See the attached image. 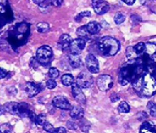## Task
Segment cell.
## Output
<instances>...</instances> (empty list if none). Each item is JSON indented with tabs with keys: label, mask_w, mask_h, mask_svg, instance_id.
I'll return each mask as SVG.
<instances>
[{
	"label": "cell",
	"mask_w": 156,
	"mask_h": 133,
	"mask_svg": "<svg viewBox=\"0 0 156 133\" xmlns=\"http://www.w3.org/2000/svg\"><path fill=\"white\" fill-rule=\"evenodd\" d=\"M136 93L141 97H151L156 93V69L149 68L132 82Z\"/></svg>",
	"instance_id": "cell-1"
},
{
	"label": "cell",
	"mask_w": 156,
	"mask_h": 133,
	"mask_svg": "<svg viewBox=\"0 0 156 133\" xmlns=\"http://www.w3.org/2000/svg\"><path fill=\"white\" fill-rule=\"evenodd\" d=\"M119 41L112 37H103L98 41V49L105 56L115 55L119 51Z\"/></svg>",
	"instance_id": "cell-2"
},
{
	"label": "cell",
	"mask_w": 156,
	"mask_h": 133,
	"mask_svg": "<svg viewBox=\"0 0 156 133\" xmlns=\"http://www.w3.org/2000/svg\"><path fill=\"white\" fill-rule=\"evenodd\" d=\"M29 33V25L27 23H20L17 24L13 30L10 37L13 39V44H23L27 41Z\"/></svg>",
	"instance_id": "cell-3"
},
{
	"label": "cell",
	"mask_w": 156,
	"mask_h": 133,
	"mask_svg": "<svg viewBox=\"0 0 156 133\" xmlns=\"http://www.w3.org/2000/svg\"><path fill=\"white\" fill-rule=\"evenodd\" d=\"M37 60L40 65L48 67L53 59V51L49 46H42L37 50L36 54Z\"/></svg>",
	"instance_id": "cell-4"
},
{
	"label": "cell",
	"mask_w": 156,
	"mask_h": 133,
	"mask_svg": "<svg viewBox=\"0 0 156 133\" xmlns=\"http://www.w3.org/2000/svg\"><path fill=\"white\" fill-rule=\"evenodd\" d=\"M94 83V80L90 72H81L76 78V85L80 89H89Z\"/></svg>",
	"instance_id": "cell-5"
},
{
	"label": "cell",
	"mask_w": 156,
	"mask_h": 133,
	"mask_svg": "<svg viewBox=\"0 0 156 133\" xmlns=\"http://www.w3.org/2000/svg\"><path fill=\"white\" fill-rule=\"evenodd\" d=\"M113 84H114V81L112 77L107 74L100 75L97 80L98 87L101 91H103V92L111 89L113 86Z\"/></svg>",
	"instance_id": "cell-6"
},
{
	"label": "cell",
	"mask_w": 156,
	"mask_h": 133,
	"mask_svg": "<svg viewBox=\"0 0 156 133\" xmlns=\"http://www.w3.org/2000/svg\"><path fill=\"white\" fill-rule=\"evenodd\" d=\"M52 105L56 108L63 110H70L73 107L69 101L63 96H55L52 99Z\"/></svg>",
	"instance_id": "cell-7"
},
{
	"label": "cell",
	"mask_w": 156,
	"mask_h": 133,
	"mask_svg": "<svg viewBox=\"0 0 156 133\" xmlns=\"http://www.w3.org/2000/svg\"><path fill=\"white\" fill-rule=\"evenodd\" d=\"M86 46V41L85 39L80 38H76L72 41L69 46V50L71 51V54H80L82 51L85 49Z\"/></svg>",
	"instance_id": "cell-8"
},
{
	"label": "cell",
	"mask_w": 156,
	"mask_h": 133,
	"mask_svg": "<svg viewBox=\"0 0 156 133\" xmlns=\"http://www.w3.org/2000/svg\"><path fill=\"white\" fill-rule=\"evenodd\" d=\"M86 68L90 73L96 74L99 72V64L97 58L92 54H89L85 58Z\"/></svg>",
	"instance_id": "cell-9"
},
{
	"label": "cell",
	"mask_w": 156,
	"mask_h": 133,
	"mask_svg": "<svg viewBox=\"0 0 156 133\" xmlns=\"http://www.w3.org/2000/svg\"><path fill=\"white\" fill-rule=\"evenodd\" d=\"M92 7L98 15H103L110 9L108 2L105 0H92Z\"/></svg>",
	"instance_id": "cell-10"
},
{
	"label": "cell",
	"mask_w": 156,
	"mask_h": 133,
	"mask_svg": "<svg viewBox=\"0 0 156 133\" xmlns=\"http://www.w3.org/2000/svg\"><path fill=\"white\" fill-rule=\"evenodd\" d=\"M42 89L41 84L34 82H27L25 84V92L29 97H34L37 95Z\"/></svg>",
	"instance_id": "cell-11"
},
{
	"label": "cell",
	"mask_w": 156,
	"mask_h": 133,
	"mask_svg": "<svg viewBox=\"0 0 156 133\" xmlns=\"http://www.w3.org/2000/svg\"><path fill=\"white\" fill-rule=\"evenodd\" d=\"M72 93L73 95V97L77 102L80 104H85L86 102V98H85V94L83 93L82 90L80 89L76 83H73L72 85Z\"/></svg>",
	"instance_id": "cell-12"
},
{
	"label": "cell",
	"mask_w": 156,
	"mask_h": 133,
	"mask_svg": "<svg viewBox=\"0 0 156 133\" xmlns=\"http://www.w3.org/2000/svg\"><path fill=\"white\" fill-rule=\"evenodd\" d=\"M139 133H156V124L152 121H144Z\"/></svg>",
	"instance_id": "cell-13"
},
{
	"label": "cell",
	"mask_w": 156,
	"mask_h": 133,
	"mask_svg": "<svg viewBox=\"0 0 156 133\" xmlns=\"http://www.w3.org/2000/svg\"><path fill=\"white\" fill-rule=\"evenodd\" d=\"M72 41L73 40H72L71 37L68 34H63L59 37L58 45L63 51H66L67 49H69V46H70Z\"/></svg>",
	"instance_id": "cell-14"
},
{
	"label": "cell",
	"mask_w": 156,
	"mask_h": 133,
	"mask_svg": "<svg viewBox=\"0 0 156 133\" xmlns=\"http://www.w3.org/2000/svg\"><path fill=\"white\" fill-rule=\"evenodd\" d=\"M31 111L29 105L26 102H20L18 105V115L21 118L29 117V114Z\"/></svg>",
	"instance_id": "cell-15"
},
{
	"label": "cell",
	"mask_w": 156,
	"mask_h": 133,
	"mask_svg": "<svg viewBox=\"0 0 156 133\" xmlns=\"http://www.w3.org/2000/svg\"><path fill=\"white\" fill-rule=\"evenodd\" d=\"M70 116L73 119H79L84 118V110L80 106H75V107H72L70 110Z\"/></svg>",
	"instance_id": "cell-16"
},
{
	"label": "cell",
	"mask_w": 156,
	"mask_h": 133,
	"mask_svg": "<svg viewBox=\"0 0 156 133\" xmlns=\"http://www.w3.org/2000/svg\"><path fill=\"white\" fill-rule=\"evenodd\" d=\"M86 29H87V31L89 32V33L90 35H96L100 32L102 27H101V24H98V22L92 21L88 23L86 25Z\"/></svg>",
	"instance_id": "cell-17"
},
{
	"label": "cell",
	"mask_w": 156,
	"mask_h": 133,
	"mask_svg": "<svg viewBox=\"0 0 156 133\" xmlns=\"http://www.w3.org/2000/svg\"><path fill=\"white\" fill-rule=\"evenodd\" d=\"M18 105L19 103H17V102H11L4 104V107L7 113L16 115V114H18Z\"/></svg>",
	"instance_id": "cell-18"
},
{
	"label": "cell",
	"mask_w": 156,
	"mask_h": 133,
	"mask_svg": "<svg viewBox=\"0 0 156 133\" xmlns=\"http://www.w3.org/2000/svg\"><path fill=\"white\" fill-rule=\"evenodd\" d=\"M68 60L70 65L73 68H78L80 67L81 64V60L80 58L79 57V54H70L68 55Z\"/></svg>",
	"instance_id": "cell-19"
},
{
	"label": "cell",
	"mask_w": 156,
	"mask_h": 133,
	"mask_svg": "<svg viewBox=\"0 0 156 133\" xmlns=\"http://www.w3.org/2000/svg\"><path fill=\"white\" fill-rule=\"evenodd\" d=\"M76 34H77L79 37H80V38L82 39H85L86 41L90 40V36H92V35H90V34L89 33V32L87 31L86 26H81L80 27L79 29H77V30H76Z\"/></svg>",
	"instance_id": "cell-20"
},
{
	"label": "cell",
	"mask_w": 156,
	"mask_h": 133,
	"mask_svg": "<svg viewBox=\"0 0 156 133\" xmlns=\"http://www.w3.org/2000/svg\"><path fill=\"white\" fill-rule=\"evenodd\" d=\"M78 127L80 128L81 131L85 133H88L90 131V128H91V124L87 119H85V118L79 119V123H78Z\"/></svg>",
	"instance_id": "cell-21"
},
{
	"label": "cell",
	"mask_w": 156,
	"mask_h": 133,
	"mask_svg": "<svg viewBox=\"0 0 156 133\" xmlns=\"http://www.w3.org/2000/svg\"><path fill=\"white\" fill-rule=\"evenodd\" d=\"M126 57L128 61H134L138 58L139 56L134 51L133 46H129L126 49Z\"/></svg>",
	"instance_id": "cell-22"
},
{
	"label": "cell",
	"mask_w": 156,
	"mask_h": 133,
	"mask_svg": "<svg viewBox=\"0 0 156 133\" xmlns=\"http://www.w3.org/2000/svg\"><path fill=\"white\" fill-rule=\"evenodd\" d=\"M61 81L65 86H71L74 83V77L71 74H64L61 77Z\"/></svg>",
	"instance_id": "cell-23"
},
{
	"label": "cell",
	"mask_w": 156,
	"mask_h": 133,
	"mask_svg": "<svg viewBox=\"0 0 156 133\" xmlns=\"http://www.w3.org/2000/svg\"><path fill=\"white\" fill-rule=\"evenodd\" d=\"M133 50L135 53L138 56L146 53V43L144 42H139L133 46Z\"/></svg>",
	"instance_id": "cell-24"
},
{
	"label": "cell",
	"mask_w": 156,
	"mask_h": 133,
	"mask_svg": "<svg viewBox=\"0 0 156 133\" xmlns=\"http://www.w3.org/2000/svg\"><path fill=\"white\" fill-rule=\"evenodd\" d=\"M146 53L150 56H152L156 53V44L154 43H146Z\"/></svg>",
	"instance_id": "cell-25"
},
{
	"label": "cell",
	"mask_w": 156,
	"mask_h": 133,
	"mask_svg": "<svg viewBox=\"0 0 156 133\" xmlns=\"http://www.w3.org/2000/svg\"><path fill=\"white\" fill-rule=\"evenodd\" d=\"M118 110L119 113H129L130 111V107L126 102H121L118 106Z\"/></svg>",
	"instance_id": "cell-26"
},
{
	"label": "cell",
	"mask_w": 156,
	"mask_h": 133,
	"mask_svg": "<svg viewBox=\"0 0 156 133\" xmlns=\"http://www.w3.org/2000/svg\"><path fill=\"white\" fill-rule=\"evenodd\" d=\"M37 31L39 33H46V32L49 31L50 26H49V24L47 23H46V22H40V23L37 24Z\"/></svg>",
	"instance_id": "cell-27"
},
{
	"label": "cell",
	"mask_w": 156,
	"mask_h": 133,
	"mask_svg": "<svg viewBox=\"0 0 156 133\" xmlns=\"http://www.w3.org/2000/svg\"><path fill=\"white\" fill-rule=\"evenodd\" d=\"M13 130V127L8 123L2 124L0 126V133H12Z\"/></svg>",
	"instance_id": "cell-28"
},
{
	"label": "cell",
	"mask_w": 156,
	"mask_h": 133,
	"mask_svg": "<svg viewBox=\"0 0 156 133\" xmlns=\"http://www.w3.org/2000/svg\"><path fill=\"white\" fill-rule=\"evenodd\" d=\"M125 20V16L121 12H117L114 16V21L116 24H120Z\"/></svg>",
	"instance_id": "cell-29"
},
{
	"label": "cell",
	"mask_w": 156,
	"mask_h": 133,
	"mask_svg": "<svg viewBox=\"0 0 156 133\" xmlns=\"http://www.w3.org/2000/svg\"><path fill=\"white\" fill-rule=\"evenodd\" d=\"M147 109L149 110L151 116L156 117V103L154 102H150L147 104Z\"/></svg>",
	"instance_id": "cell-30"
},
{
	"label": "cell",
	"mask_w": 156,
	"mask_h": 133,
	"mask_svg": "<svg viewBox=\"0 0 156 133\" xmlns=\"http://www.w3.org/2000/svg\"><path fill=\"white\" fill-rule=\"evenodd\" d=\"M46 123V116L45 114H40L37 115L36 123L35 124L39 126H43L44 124Z\"/></svg>",
	"instance_id": "cell-31"
},
{
	"label": "cell",
	"mask_w": 156,
	"mask_h": 133,
	"mask_svg": "<svg viewBox=\"0 0 156 133\" xmlns=\"http://www.w3.org/2000/svg\"><path fill=\"white\" fill-rule=\"evenodd\" d=\"M48 75L51 79H54V80H55V79L58 77V75H59V72H58V70L56 68H51L48 72Z\"/></svg>",
	"instance_id": "cell-32"
},
{
	"label": "cell",
	"mask_w": 156,
	"mask_h": 133,
	"mask_svg": "<svg viewBox=\"0 0 156 133\" xmlns=\"http://www.w3.org/2000/svg\"><path fill=\"white\" fill-rule=\"evenodd\" d=\"M91 16V12H89V11H85V12H82L79 13V14L76 16L75 20L76 22H80L83 18H85V17H90Z\"/></svg>",
	"instance_id": "cell-33"
},
{
	"label": "cell",
	"mask_w": 156,
	"mask_h": 133,
	"mask_svg": "<svg viewBox=\"0 0 156 133\" xmlns=\"http://www.w3.org/2000/svg\"><path fill=\"white\" fill-rule=\"evenodd\" d=\"M146 6L151 10V12L156 14V0H149L146 2Z\"/></svg>",
	"instance_id": "cell-34"
},
{
	"label": "cell",
	"mask_w": 156,
	"mask_h": 133,
	"mask_svg": "<svg viewBox=\"0 0 156 133\" xmlns=\"http://www.w3.org/2000/svg\"><path fill=\"white\" fill-rule=\"evenodd\" d=\"M7 11V0H0V14H5Z\"/></svg>",
	"instance_id": "cell-35"
},
{
	"label": "cell",
	"mask_w": 156,
	"mask_h": 133,
	"mask_svg": "<svg viewBox=\"0 0 156 133\" xmlns=\"http://www.w3.org/2000/svg\"><path fill=\"white\" fill-rule=\"evenodd\" d=\"M46 85L47 89H55L57 86V83H56V81L54 79H51V78L50 80L46 81Z\"/></svg>",
	"instance_id": "cell-36"
},
{
	"label": "cell",
	"mask_w": 156,
	"mask_h": 133,
	"mask_svg": "<svg viewBox=\"0 0 156 133\" xmlns=\"http://www.w3.org/2000/svg\"><path fill=\"white\" fill-rule=\"evenodd\" d=\"M67 128L71 130H76L78 128V124L73 120H68L67 122Z\"/></svg>",
	"instance_id": "cell-37"
},
{
	"label": "cell",
	"mask_w": 156,
	"mask_h": 133,
	"mask_svg": "<svg viewBox=\"0 0 156 133\" xmlns=\"http://www.w3.org/2000/svg\"><path fill=\"white\" fill-rule=\"evenodd\" d=\"M42 127H43L44 130L49 133H53L55 131V128L50 123H48V122H46V124H44Z\"/></svg>",
	"instance_id": "cell-38"
},
{
	"label": "cell",
	"mask_w": 156,
	"mask_h": 133,
	"mask_svg": "<svg viewBox=\"0 0 156 133\" xmlns=\"http://www.w3.org/2000/svg\"><path fill=\"white\" fill-rule=\"evenodd\" d=\"M39 65H40V64H39L38 61L37 60L36 57H35V58H31V59H30V67H31L33 69H37Z\"/></svg>",
	"instance_id": "cell-39"
},
{
	"label": "cell",
	"mask_w": 156,
	"mask_h": 133,
	"mask_svg": "<svg viewBox=\"0 0 156 133\" xmlns=\"http://www.w3.org/2000/svg\"><path fill=\"white\" fill-rule=\"evenodd\" d=\"M50 4L54 7H59L63 3V0H48Z\"/></svg>",
	"instance_id": "cell-40"
},
{
	"label": "cell",
	"mask_w": 156,
	"mask_h": 133,
	"mask_svg": "<svg viewBox=\"0 0 156 133\" xmlns=\"http://www.w3.org/2000/svg\"><path fill=\"white\" fill-rule=\"evenodd\" d=\"M136 117H137V119L140 120V121H144V120L147 118V114H146V112L141 111L137 114Z\"/></svg>",
	"instance_id": "cell-41"
},
{
	"label": "cell",
	"mask_w": 156,
	"mask_h": 133,
	"mask_svg": "<svg viewBox=\"0 0 156 133\" xmlns=\"http://www.w3.org/2000/svg\"><path fill=\"white\" fill-rule=\"evenodd\" d=\"M110 99L112 101V102H116L119 100V95L115 93H113L111 96H110Z\"/></svg>",
	"instance_id": "cell-42"
},
{
	"label": "cell",
	"mask_w": 156,
	"mask_h": 133,
	"mask_svg": "<svg viewBox=\"0 0 156 133\" xmlns=\"http://www.w3.org/2000/svg\"><path fill=\"white\" fill-rule=\"evenodd\" d=\"M28 118H29V119L31 120V122H33V123H34V124L36 123L37 115H36V114H35V113H34V111H32V110H31V111H30V113H29V117H28Z\"/></svg>",
	"instance_id": "cell-43"
},
{
	"label": "cell",
	"mask_w": 156,
	"mask_h": 133,
	"mask_svg": "<svg viewBox=\"0 0 156 133\" xmlns=\"http://www.w3.org/2000/svg\"><path fill=\"white\" fill-rule=\"evenodd\" d=\"M7 72L3 68H0V79H3L7 75Z\"/></svg>",
	"instance_id": "cell-44"
},
{
	"label": "cell",
	"mask_w": 156,
	"mask_h": 133,
	"mask_svg": "<svg viewBox=\"0 0 156 133\" xmlns=\"http://www.w3.org/2000/svg\"><path fill=\"white\" fill-rule=\"evenodd\" d=\"M131 19H132V20H133V21L135 22L134 24H136V23L137 24L138 22H140L141 20V17H139L138 16H136V15H133V16H131Z\"/></svg>",
	"instance_id": "cell-45"
},
{
	"label": "cell",
	"mask_w": 156,
	"mask_h": 133,
	"mask_svg": "<svg viewBox=\"0 0 156 133\" xmlns=\"http://www.w3.org/2000/svg\"><path fill=\"white\" fill-rule=\"evenodd\" d=\"M7 91H8V93H9L10 94L12 95H16L17 93V90L15 87L8 88V89H7Z\"/></svg>",
	"instance_id": "cell-46"
},
{
	"label": "cell",
	"mask_w": 156,
	"mask_h": 133,
	"mask_svg": "<svg viewBox=\"0 0 156 133\" xmlns=\"http://www.w3.org/2000/svg\"><path fill=\"white\" fill-rule=\"evenodd\" d=\"M53 133H67L66 129L63 127H60V128H55V131Z\"/></svg>",
	"instance_id": "cell-47"
},
{
	"label": "cell",
	"mask_w": 156,
	"mask_h": 133,
	"mask_svg": "<svg viewBox=\"0 0 156 133\" xmlns=\"http://www.w3.org/2000/svg\"><path fill=\"white\" fill-rule=\"evenodd\" d=\"M121 1H123V2H124V3H126L127 5H129V6H131V5L133 4L136 0H121Z\"/></svg>",
	"instance_id": "cell-48"
},
{
	"label": "cell",
	"mask_w": 156,
	"mask_h": 133,
	"mask_svg": "<svg viewBox=\"0 0 156 133\" xmlns=\"http://www.w3.org/2000/svg\"><path fill=\"white\" fill-rule=\"evenodd\" d=\"M5 113H7V111H6V109H5L4 105L3 106H0V115H2Z\"/></svg>",
	"instance_id": "cell-49"
},
{
	"label": "cell",
	"mask_w": 156,
	"mask_h": 133,
	"mask_svg": "<svg viewBox=\"0 0 156 133\" xmlns=\"http://www.w3.org/2000/svg\"><path fill=\"white\" fill-rule=\"evenodd\" d=\"M44 1H46V0H33V2H35L36 4H40V3H41V2H43Z\"/></svg>",
	"instance_id": "cell-50"
},
{
	"label": "cell",
	"mask_w": 156,
	"mask_h": 133,
	"mask_svg": "<svg viewBox=\"0 0 156 133\" xmlns=\"http://www.w3.org/2000/svg\"><path fill=\"white\" fill-rule=\"evenodd\" d=\"M151 58H152V59H153L154 62V63H156V53L154 54L153 55L151 56Z\"/></svg>",
	"instance_id": "cell-51"
}]
</instances>
